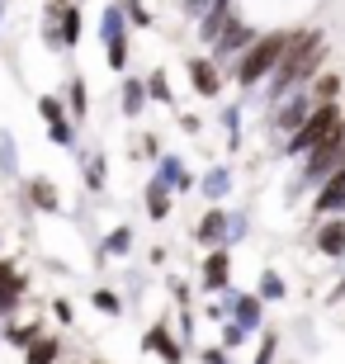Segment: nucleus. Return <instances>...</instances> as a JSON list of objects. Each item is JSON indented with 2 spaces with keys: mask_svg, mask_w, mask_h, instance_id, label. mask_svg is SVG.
I'll list each match as a JSON object with an SVG mask.
<instances>
[{
  "mask_svg": "<svg viewBox=\"0 0 345 364\" xmlns=\"http://www.w3.org/2000/svg\"><path fill=\"white\" fill-rule=\"evenodd\" d=\"M289 28H270V33H260V38L241 53V62H237V85L241 90H255L260 81H270L279 71V62H284V53H289Z\"/></svg>",
  "mask_w": 345,
  "mask_h": 364,
  "instance_id": "f257e3e1",
  "label": "nucleus"
},
{
  "mask_svg": "<svg viewBox=\"0 0 345 364\" xmlns=\"http://www.w3.org/2000/svg\"><path fill=\"white\" fill-rule=\"evenodd\" d=\"M336 133H345V109L341 105H317L298 133L284 137V151H289V156H307V151H317L322 142L336 137Z\"/></svg>",
  "mask_w": 345,
  "mask_h": 364,
  "instance_id": "f03ea898",
  "label": "nucleus"
},
{
  "mask_svg": "<svg viewBox=\"0 0 345 364\" xmlns=\"http://www.w3.org/2000/svg\"><path fill=\"white\" fill-rule=\"evenodd\" d=\"M303 185H327V180L336 176V171H341L345 166V133H336V137H327V142H322L317 151H307L303 156Z\"/></svg>",
  "mask_w": 345,
  "mask_h": 364,
  "instance_id": "7ed1b4c3",
  "label": "nucleus"
},
{
  "mask_svg": "<svg viewBox=\"0 0 345 364\" xmlns=\"http://www.w3.org/2000/svg\"><path fill=\"white\" fill-rule=\"evenodd\" d=\"M312 109H317L312 90H298V95H289V100H279V105L270 109V128H275V133H284V137H293L307 123V114H312Z\"/></svg>",
  "mask_w": 345,
  "mask_h": 364,
  "instance_id": "20e7f679",
  "label": "nucleus"
},
{
  "mask_svg": "<svg viewBox=\"0 0 345 364\" xmlns=\"http://www.w3.org/2000/svg\"><path fill=\"white\" fill-rule=\"evenodd\" d=\"M100 38H105V62L114 71L128 67V14L123 10H105L100 19Z\"/></svg>",
  "mask_w": 345,
  "mask_h": 364,
  "instance_id": "39448f33",
  "label": "nucleus"
},
{
  "mask_svg": "<svg viewBox=\"0 0 345 364\" xmlns=\"http://www.w3.org/2000/svg\"><path fill=\"white\" fill-rule=\"evenodd\" d=\"M199 289L203 294H227V289H232V251H227V246H213L208 256H203Z\"/></svg>",
  "mask_w": 345,
  "mask_h": 364,
  "instance_id": "423d86ee",
  "label": "nucleus"
},
{
  "mask_svg": "<svg viewBox=\"0 0 345 364\" xmlns=\"http://www.w3.org/2000/svg\"><path fill=\"white\" fill-rule=\"evenodd\" d=\"M255 38H260L255 28H246L241 19H232V24H227V33L213 43V62H218V67H223V62H241V53H246Z\"/></svg>",
  "mask_w": 345,
  "mask_h": 364,
  "instance_id": "0eeeda50",
  "label": "nucleus"
},
{
  "mask_svg": "<svg viewBox=\"0 0 345 364\" xmlns=\"http://www.w3.org/2000/svg\"><path fill=\"white\" fill-rule=\"evenodd\" d=\"M185 71L203 100H223V67L213 57H185Z\"/></svg>",
  "mask_w": 345,
  "mask_h": 364,
  "instance_id": "6e6552de",
  "label": "nucleus"
},
{
  "mask_svg": "<svg viewBox=\"0 0 345 364\" xmlns=\"http://www.w3.org/2000/svg\"><path fill=\"white\" fill-rule=\"evenodd\" d=\"M142 350L161 355V364H185V346L171 336V322H152L142 336Z\"/></svg>",
  "mask_w": 345,
  "mask_h": 364,
  "instance_id": "1a4fd4ad",
  "label": "nucleus"
},
{
  "mask_svg": "<svg viewBox=\"0 0 345 364\" xmlns=\"http://www.w3.org/2000/svg\"><path fill=\"white\" fill-rule=\"evenodd\" d=\"M312 213H317V218H341V213H345V166L317 189V199H312Z\"/></svg>",
  "mask_w": 345,
  "mask_h": 364,
  "instance_id": "9d476101",
  "label": "nucleus"
},
{
  "mask_svg": "<svg viewBox=\"0 0 345 364\" xmlns=\"http://www.w3.org/2000/svg\"><path fill=\"white\" fill-rule=\"evenodd\" d=\"M194 242L199 246H227V208H218V203H213V208H203V218L199 223H194Z\"/></svg>",
  "mask_w": 345,
  "mask_h": 364,
  "instance_id": "9b49d317",
  "label": "nucleus"
},
{
  "mask_svg": "<svg viewBox=\"0 0 345 364\" xmlns=\"http://www.w3.org/2000/svg\"><path fill=\"white\" fill-rule=\"evenodd\" d=\"M312 246H317L327 260H341L345 256V213L341 218H322L317 237H312Z\"/></svg>",
  "mask_w": 345,
  "mask_h": 364,
  "instance_id": "f8f14e48",
  "label": "nucleus"
},
{
  "mask_svg": "<svg viewBox=\"0 0 345 364\" xmlns=\"http://www.w3.org/2000/svg\"><path fill=\"white\" fill-rule=\"evenodd\" d=\"M171 194L175 189L166 185V180H147V189H142V199H147V218H152V223H161V218H171Z\"/></svg>",
  "mask_w": 345,
  "mask_h": 364,
  "instance_id": "ddd939ff",
  "label": "nucleus"
},
{
  "mask_svg": "<svg viewBox=\"0 0 345 364\" xmlns=\"http://www.w3.org/2000/svg\"><path fill=\"white\" fill-rule=\"evenodd\" d=\"M24 199L33 203L38 213H57V208H62V194H57V185H53V180H43V176L24 185Z\"/></svg>",
  "mask_w": 345,
  "mask_h": 364,
  "instance_id": "4468645a",
  "label": "nucleus"
},
{
  "mask_svg": "<svg viewBox=\"0 0 345 364\" xmlns=\"http://www.w3.org/2000/svg\"><path fill=\"white\" fill-rule=\"evenodd\" d=\"M156 180H166V185H171L175 194L194 189V176L185 171V161H180V156H161V161H156Z\"/></svg>",
  "mask_w": 345,
  "mask_h": 364,
  "instance_id": "2eb2a0df",
  "label": "nucleus"
},
{
  "mask_svg": "<svg viewBox=\"0 0 345 364\" xmlns=\"http://www.w3.org/2000/svg\"><path fill=\"white\" fill-rule=\"evenodd\" d=\"M0 336L10 341L14 350H28V346H33V341H43L48 331H43V322L33 317V322H5V331H0Z\"/></svg>",
  "mask_w": 345,
  "mask_h": 364,
  "instance_id": "dca6fc26",
  "label": "nucleus"
},
{
  "mask_svg": "<svg viewBox=\"0 0 345 364\" xmlns=\"http://www.w3.org/2000/svg\"><path fill=\"white\" fill-rule=\"evenodd\" d=\"M119 109H123V119H142V109H147V81L128 76V81H123V100H119Z\"/></svg>",
  "mask_w": 345,
  "mask_h": 364,
  "instance_id": "f3484780",
  "label": "nucleus"
},
{
  "mask_svg": "<svg viewBox=\"0 0 345 364\" xmlns=\"http://www.w3.org/2000/svg\"><path fill=\"white\" fill-rule=\"evenodd\" d=\"M57 360H62V336H53V331L24 350V364H57Z\"/></svg>",
  "mask_w": 345,
  "mask_h": 364,
  "instance_id": "a211bd4d",
  "label": "nucleus"
},
{
  "mask_svg": "<svg viewBox=\"0 0 345 364\" xmlns=\"http://www.w3.org/2000/svg\"><path fill=\"white\" fill-rule=\"evenodd\" d=\"M284 294H289L284 274H279V270H260V279H255V298H260V303H284Z\"/></svg>",
  "mask_w": 345,
  "mask_h": 364,
  "instance_id": "6ab92c4d",
  "label": "nucleus"
},
{
  "mask_svg": "<svg viewBox=\"0 0 345 364\" xmlns=\"http://www.w3.org/2000/svg\"><path fill=\"white\" fill-rule=\"evenodd\" d=\"M199 189H203V199H208V203H223V194L232 189V171H227V166H213L208 176L199 180Z\"/></svg>",
  "mask_w": 345,
  "mask_h": 364,
  "instance_id": "aec40b11",
  "label": "nucleus"
},
{
  "mask_svg": "<svg viewBox=\"0 0 345 364\" xmlns=\"http://www.w3.org/2000/svg\"><path fill=\"white\" fill-rule=\"evenodd\" d=\"M341 71H322L317 81H312V100L317 105H341Z\"/></svg>",
  "mask_w": 345,
  "mask_h": 364,
  "instance_id": "412c9836",
  "label": "nucleus"
},
{
  "mask_svg": "<svg viewBox=\"0 0 345 364\" xmlns=\"http://www.w3.org/2000/svg\"><path fill=\"white\" fill-rule=\"evenodd\" d=\"M67 105H71V119H76V123L90 114V95H85V76H80V71L67 81Z\"/></svg>",
  "mask_w": 345,
  "mask_h": 364,
  "instance_id": "4be33fe9",
  "label": "nucleus"
},
{
  "mask_svg": "<svg viewBox=\"0 0 345 364\" xmlns=\"http://www.w3.org/2000/svg\"><path fill=\"white\" fill-rule=\"evenodd\" d=\"M57 33H62V48H76V43H80V10H76V5L57 19Z\"/></svg>",
  "mask_w": 345,
  "mask_h": 364,
  "instance_id": "5701e85b",
  "label": "nucleus"
},
{
  "mask_svg": "<svg viewBox=\"0 0 345 364\" xmlns=\"http://www.w3.org/2000/svg\"><path fill=\"white\" fill-rule=\"evenodd\" d=\"M246 336H251L246 326H237V322H218V346H223V350H241V346H246Z\"/></svg>",
  "mask_w": 345,
  "mask_h": 364,
  "instance_id": "b1692460",
  "label": "nucleus"
},
{
  "mask_svg": "<svg viewBox=\"0 0 345 364\" xmlns=\"http://www.w3.org/2000/svg\"><path fill=\"white\" fill-rule=\"evenodd\" d=\"M147 100H156V105H175V95H171V81H166V71H152V76H147Z\"/></svg>",
  "mask_w": 345,
  "mask_h": 364,
  "instance_id": "393cba45",
  "label": "nucleus"
},
{
  "mask_svg": "<svg viewBox=\"0 0 345 364\" xmlns=\"http://www.w3.org/2000/svg\"><path fill=\"white\" fill-rule=\"evenodd\" d=\"M90 303H95L100 312H105V317H123V298L114 294V289H95V294H90Z\"/></svg>",
  "mask_w": 345,
  "mask_h": 364,
  "instance_id": "a878e982",
  "label": "nucleus"
},
{
  "mask_svg": "<svg viewBox=\"0 0 345 364\" xmlns=\"http://www.w3.org/2000/svg\"><path fill=\"white\" fill-rule=\"evenodd\" d=\"M0 176H19V151L10 133H0Z\"/></svg>",
  "mask_w": 345,
  "mask_h": 364,
  "instance_id": "bb28decb",
  "label": "nucleus"
},
{
  "mask_svg": "<svg viewBox=\"0 0 345 364\" xmlns=\"http://www.w3.org/2000/svg\"><path fill=\"white\" fill-rule=\"evenodd\" d=\"M105 251L109 256H128V251H133V228H114L105 237Z\"/></svg>",
  "mask_w": 345,
  "mask_h": 364,
  "instance_id": "cd10ccee",
  "label": "nucleus"
},
{
  "mask_svg": "<svg viewBox=\"0 0 345 364\" xmlns=\"http://www.w3.org/2000/svg\"><path fill=\"white\" fill-rule=\"evenodd\" d=\"M251 364H279V336H275V331H265V336H260V350H255Z\"/></svg>",
  "mask_w": 345,
  "mask_h": 364,
  "instance_id": "c85d7f7f",
  "label": "nucleus"
},
{
  "mask_svg": "<svg viewBox=\"0 0 345 364\" xmlns=\"http://www.w3.org/2000/svg\"><path fill=\"white\" fill-rule=\"evenodd\" d=\"M48 137H53L57 147H71L76 142V128H71V119H57V123H48Z\"/></svg>",
  "mask_w": 345,
  "mask_h": 364,
  "instance_id": "c756f323",
  "label": "nucleus"
},
{
  "mask_svg": "<svg viewBox=\"0 0 345 364\" xmlns=\"http://www.w3.org/2000/svg\"><path fill=\"white\" fill-rule=\"evenodd\" d=\"M251 232V223H246V213H227V246H237L241 237Z\"/></svg>",
  "mask_w": 345,
  "mask_h": 364,
  "instance_id": "7c9ffc66",
  "label": "nucleus"
},
{
  "mask_svg": "<svg viewBox=\"0 0 345 364\" xmlns=\"http://www.w3.org/2000/svg\"><path fill=\"white\" fill-rule=\"evenodd\" d=\"M85 185L105 189V156H85Z\"/></svg>",
  "mask_w": 345,
  "mask_h": 364,
  "instance_id": "2f4dec72",
  "label": "nucleus"
},
{
  "mask_svg": "<svg viewBox=\"0 0 345 364\" xmlns=\"http://www.w3.org/2000/svg\"><path fill=\"white\" fill-rule=\"evenodd\" d=\"M38 114H43V119H48V123L67 119V109H62V100H57V95H43V100H38Z\"/></svg>",
  "mask_w": 345,
  "mask_h": 364,
  "instance_id": "473e14b6",
  "label": "nucleus"
},
{
  "mask_svg": "<svg viewBox=\"0 0 345 364\" xmlns=\"http://www.w3.org/2000/svg\"><path fill=\"white\" fill-rule=\"evenodd\" d=\"M175 331H180V346H185V350H189V346H194V312H180V322H175Z\"/></svg>",
  "mask_w": 345,
  "mask_h": 364,
  "instance_id": "72a5a7b5",
  "label": "nucleus"
},
{
  "mask_svg": "<svg viewBox=\"0 0 345 364\" xmlns=\"http://www.w3.org/2000/svg\"><path fill=\"white\" fill-rule=\"evenodd\" d=\"M199 364H232V350H223V346H203Z\"/></svg>",
  "mask_w": 345,
  "mask_h": 364,
  "instance_id": "f704fd0d",
  "label": "nucleus"
},
{
  "mask_svg": "<svg viewBox=\"0 0 345 364\" xmlns=\"http://www.w3.org/2000/svg\"><path fill=\"white\" fill-rule=\"evenodd\" d=\"M128 24L133 28H152V14L142 10V0H128Z\"/></svg>",
  "mask_w": 345,
  "mask_h": 364,
  "instance_id": "c9c22d12",
  "label": "nucleus"
},
{
  "mask_svg": "<svg viewBox=\"0 0 345 364\" xmlns=\"http://www.w3.org/2000/svg\"><path fill=\"white\" fill-rule=\"evenodd\" d=\"M53 317H57L62 326H71V322H76V312H71V303H67V298H57V303H53Z\"/></svg>",
  "mask_w": 345,
  "mask_h": 364,
  "instance_id": "e433bc0d",
  "label": "nucleus"
},
{
  "mask_svg": "<svg viewBox=\"0 0 345 364\" xmlns=\"http://www.w3.org/2000/svg\"><path fill=\"white\" fill-rule=\"evenodd\" d=\"M180 128H185V133H199L203 119H199V114H180Z\"/></svg>",
  "mask_w": 345,
  "mask_h": 364,
  "instance_id": "4c0bfd02",
  "label": "nucleus"
},
{
  "mask_svg": "<svg viewBox=\"0 0 345 364\" xmlns=\"http://www.w3.org/2000/svg\"><path fill=\"white\" fill-rule=\"evenodd\" d=\"M14 274H19V270H14V265H10V260H5V256H0V289H5V284H14Z\"/></svg>",
  "mask_w": 345,
  "mask_h": 364,
  "instance_id": "58836bf2",
  "label": "nucleus"
},
{
  "mask_svg": "<svg viewBox=\"0 0 345 364\" xmlns=\"http://www.w3.org/2000/svg\"><path fill=\"white\" fill-rule=\"evenodd\" d=\"M90 364H109V360H90Z\"/></svg>",
  "mask_w": 345,
  "mask_h": 364,
  "instance_id": "ea45409f",
  "label": "nucleus"
},
{
  "mask_svg": "<svg viewBox=\"0 0 345 364\" xmlns=\"http://www.w3.org/2000/svg\"><path fill=\"white\" fill-rule=\"evenodd\" d=\"M284 364H293V360H284Z\"/></svg>",
  "mask_w": 345,
  "mask_h": 364,
  "instance_id": "a19ab883",
  "label": "nucleus"
}]
</instances>
